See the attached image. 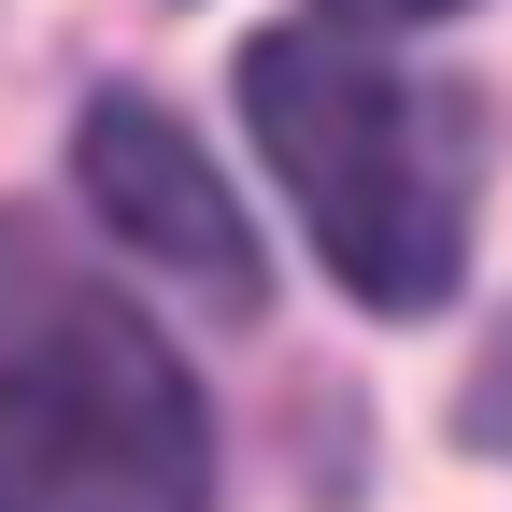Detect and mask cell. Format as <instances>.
I'll list each match as a JSON object with an SVG mask.
<instances>
[{
	"label": "cell",
	"mask_w": 512,
	"mask_h": 512,
	"mask_svg": "<svg viewBox=\"0 0 512 512\" xmlns=\"http://www.w3.org/2000/svg\"><path fill=\"white\" fill-rule=\"evenodd\" d=\"M0 512H214L185 356L43 214H0Z\"/></svg>",
	"instance_id": "6da1fadb"
},
{
	"label": "cell",
	"mask_w": 512,
	"mask_h": 512,
	"mask_svg": "<svg viewBox=\"0 0 512 512\" xmlns=\"http://www.w3.org/2000/svg\"><path fill=\"white\" fill-rule=\"evenodd\" d=\"M256 157L313 214V256L370 313H441L470 271V114L413 100L356 29H256L242 43Z\"/></svg>",
	"instance_id": "7a4b0ae2"
},
{
	"label": "cell",
	"mask_w": 512,
	"mask_h": 512,
	"mask_svg": "<svg viewBox=\"0 0 512 512\" xmlns=\"http://www.w3.org/2000/svg\"><path fill=\"white\" fill-rule=\"evenodd\" d=\"M72 185H86V214H100L128 256H157L185 299H214V313H256V299H271L228 171L185 143L143 86H100V100H86V128H72Z\"/></svg>",
	"instance_id": "3957f363"
},
{
	"label": "cell",
	"mask_w": 512,
	"mask_h": 512,
	"mask_svg": "<svg viewBox=\"0 0 512 512\" xmlns=\"http://www.w3.org/2000/svg\"><path fill=\"white\" fill-rule=\"evenodd\" d=\"M456 427H470L484 456L512 470V313H498V342H484V370H470V399H456Z\"/></svg>",
	"instance_id": "277c9868"
},
{
	"label": "cell",
	"mask_w": 512,
	"mask_h": 512,
	"mask_svg": "<svg viewBox=\"0 0 512 512\" xmlns=\"http://www.w3.org/2000/svg\"><path fill=\"white\" fill-rule=\"evenodd\" d=\"M342 15H370V29H413V15H456V0H342Z\"/></svg>",
	"instance_id": "5b68a950"
}]
</instances>
